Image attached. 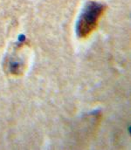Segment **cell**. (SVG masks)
<instances>
[{"mask_svg":"<svg viewBox=\"0 0 131 150\" xmlns=\"http://www.w3.org/2000/svg\"><path fill=\"white\" fill-rule=\"evenodd\" d=\"M106 11V6L97 2H88L83 8L76 25L78 37H88L96 28Z\"/></svg>","mask_w":131,"mask_h":150,"instance_id":"6da1fadb","label":"cell"}]
</instances>
